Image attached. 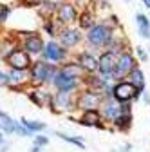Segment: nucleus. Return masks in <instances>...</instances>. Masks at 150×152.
Returning <instances> with one entry per match:
<instances>
[{"mask_svg": "<svg viewBox=\"0 0 150 152\" xmlns=\"http://www.w3.org/2000/svg\"><path fill=\"white\" fill-rule=\"evenodd\" d=\"M56 72H58V69L54 65H49L45 62H36L34 67L31 69V80L34 83H52Z\"/></svg>", "mask_w": 150, "mask_h": 152, "instance_id": "nucleus-1", "label": "nucleus"}, {"mask_svg": "<svg viewBox=\"0 0 150 152\" xmlns=\"http://www.w3.org/2000/svg\"><path fill=\"white\" fill-rule=\"evenodd\" d=\"M118 56L114 51H108L105 54H101V58L98 60V71L103 74V78L108 82V80H114V69H116V64H118Z\"/></svg>", "mask_w": 150, "mask_h": 152, "instance_id": "nucleus-2", "label": "nucleus"}, {"mask_svg": "<svg viewBox=\"0 0 150 152\" xmlns=\"http://www.w3.org/2000/svg\"><path fill=\"white\" fill-rule=\"evenodd\" d=\"M87 40L92 45H96V47H103V45H107L112 40V31L107 26H94V27L89 29Z\"/></svg>", "mask_w": 150, "mask_h": 152, "instance_id": "nucleus-3", "label": "nucleus"}, {"mask_svg": "<svg viewBox=\"0 0 150 152\" xmlns=\"http://www.w3.org/2000/svg\"><path fill=\"white\" fill-rule=\"evenodd\" d=\"M136 92H139L136 89V85L132 82H119L114 85L112 89V98H114L118 103H125V102H130L136 98Z\"/></svg>", "mask_w": 150, "mask_h": 152, "instance_id": "nucleus-4", "label": "nucleus"}, {"mask_svg": "<svg viewBox=\"0 0 150 152\" xmlns=\"http://www.w3.org/2000/svg\"><path fill=\"white\" fill-rule=\"evenodd\" d=\"M134 67H136V62H134L132 54H128V53L119 54L116 69H114V80H121V78H125V76H128Z\"/></svg>", "mask_w": 150, "mask_h": 152, "instance_id": "nucleus-5", "label": "nucleus"}, {"mask_svg": "<svg viewBox=\"0 0 150 152\" xmlns=\"http://www.w3.org/2000/svg\"><path fill=\"white\" fill-rule=\"evenodd\" d=\"M7 64L13 67V69H22V71H27L31 67V58L27 51H20V49H15L7 54Z\"/></svg>", "mask_w": 150, "mask_h": 152, "instance_id": "nucleus-6", "label": "nucleus"}, {"mask_svg": "<svg viewBox=\"0 0 150 152\" xmlns=\"http://www.w3.org/2000/svg\"><path fill=\"white\" fill-rule=\"evenodd\" d=\"M100 103H101V96H100L98 91H85V92H82V96L76 102V105L82 110L96 109V107H100Z\"/></svg>", "mask_w": 150, "mask_h": 152, "instance_id": "nucleus-7", "label": "nucleus"}, {"mask_svg": "<svg viewBox=\"0 0 150 152\" xmlns=\"http://www.w3.org/2000/svg\"><path fill=\"white\" fill-rule=\"evenodd\" d=\"M51 105L52 107H58V109H54L56 112H60V110H72L74 109V100H72L71 91H60L52 98V103Z\"/></svg>", "mask_w": 150, "mask_h": 152, "instance_id": "nucleus-8", "label": "nucleus"}, {"mask_svg": "<svg viewBox=\"0 0 150 152\" xmlns=\"http://www.w3.org/2000/svg\"><path fill=\"white\" fill-rule=\"evenodd\" d=\"M112 121H114L116 129H119V130H127L130 125H132V114H130V105H128V102L121 103V112H119Z\"/></svg>", "mask_w": 150, "mask_h": 152, "instance_id": "nucleus-9", "label": "nucleus"}, {"mask_svg": "<svg viewBox=\"0 0 150 152\" xmlns=\"http://www.w3.org/2000/svg\"><path fill=\"white\" fill-rule=\"evenodd\" d=\"M42 54H44V58L47 62H60V60L65 58V49H62L58 44H54V42H49L44 47Z\"/></svg>", "mask_w": 150, "mask_h": 152, "instance_id": "nucleus-10", "label": "nucleus"}, {"mask_svg": "<svg viewBox=\"0 0 150 152\" xmlns=\"http://www.w3.org/2000/svg\"><path fill=\"white\" fill-rule=\"evenodd\" d=\"M52 83L58 87V91H74V89L78 87V80L76 78H71V76H67V74H63L62 71L56 72Z\"/></svg>", "mask_w": 150, "mask_h": 152, "instance_id": "nucleus-11", "label": "nucleus"}, {"mask_svg": "<svg viewBox=\"0 0 150 152\" xmlns=\"http://www.w3.org/2000/svg\"><path fill=\"white\" fill-rule=\"evenodd\" d=\"M56 15H58V20L62 24H71L76 20V9L71 4H63V6H58L56 9Z\"/></svg>", "mask_w": 150, "mask_h": 152, "instance_id": "nucleus-12", "label": "nucleus"}, {"mask_svg": "<svg viewBox=\"0 0 150 152\" xmlns=\"http://www.w3.org/2000/svg\"><path fill=\"white\" fill-rule=\"evenodd\" d=\"M29 98L34 102V105H38V107H51V103H52V96L47 91H42V89H34L29 94Z\"/></svg>", "mask_w": 150, "mask_h": 152, "instance_id": "nucleus-13", "label": "nucleus"}, {"mask_svg": "<svg viewBox=\"0 0 150 152\" xmlns=\"http://www.w3.org/2000/svg\"><path fill=\"white\" fill-rule=\"evenodd\" d=\"M78 64H80V67H82L83 71H87V72H94V71L98 69V60H96L90 53H80V54H78Z\"/></svg>", "mask_w": 150, "mask_h": 152, "instance_id": "nucleus-14", "label": "nucleus"}, {"mask_svg": "<svg viewBox=\"0 0 150 152\" xmlns=\"http://www.w3.org/2000/svg\"><path fill=\"white\" fill-rule=\"evenodd\" d=\"M80 33L76 29H63L60 33V40H62V45L63 47H74L78 42H80Z\"/></svg>", "mask_w": 150, "mask_h": 152, "instance_id": "nucleus-15", "label": "nucleus"}, {"mask_svg": "<svg viewBox=\"0 0 150 152\" xmlns=\"http://www.w3.org/2000/svg\"><path fill=\"white\" fill-rule=\"evenodd\" d=\"M80 123H82V125H89V127L96 125V127L103 129V125H101V114H100L96 109L85 110V112H83V116H82V120H80Z\"/></svg>", "mask_w": 150, "mask_h": 152, "instance_id": "nucleus-16", "label": "nucleus"}, {"mask_svg": "<svg viewBox=\"0 0 150 152\" xmlns=\"http://www.w3.org/2000/svg\"><path fill=\"white\" fill-rule=\"evenodd\" d=\"M136 24H138V31L143 38L150 40V20L143 15V13H138L136 15Z\"/></svg>", "mask_w": 150, "mask_h": 152, "instance_id": "nucleus-17", "label": "nucleus"}, {"mask_svg": "<svg viewBox=\"0 0 150 152\" xmlns=\"http://www.w3.org/2000/svg\"><path fill=\"white\" fill-rule=\"evenodd\" d=\"M25 51L31 53V54H38L44 51V42H42V38L40 36H29L27 40H25Z\"/></svg>", "mask_w": 150, "mask_h": 152, "instance_id": "nucleus-18", "label": "nucleus"}, {"mask_svg": "<svg viewBox=\"0 0 150 152\" xmlns=\"http://www.w3.org/2000/svg\"><path fill=\"white\" fill-rule=\"evenodd\" d=\"M27 82V74L22 69H13L9 72V83L11 85H24Z\"/></svg>", "mask_w": 150, "mask_h": 152, "instance_id": "nucleus-19", "label": "nucleus"}, {"mask_svg": "<svg viewBox=\"0 0 150 152\" xmlns=\"http://www.w3.org/2000/svg\"><path fill=\"white\" fill-rule=\"evenodd\" d=\"M128 76H130V82L136 85L138 91H143V89H145V78H143V72H141L138 67H134L132 71H130Z\"/></svg>", "mask_w": 150, "mask_h": 152, "instance_id": "nucleus-20", "label": "nucleus"}, {"mask_svg": "<svg viewBox=\"0 0 150 152\" xmlns=\"http://www.w3.org/2000/svg\"><path fill=\"white\" fill-rule=\"evenodd\" d=\"M63 74L71 76V78H80V72H82V67L80 64H65L62 69H60Z\"/></svg>", "mask_w": 150, "mask_h": 152, "instance_id": "nucleus-21", "label": "nucleus"}, {"mask_svg": "<svg viewBox=\"0 0 150 152\" xmlns=\"http://www.w3.org/2000/svg\"><path fill=\"white\" fill-rule=\"evenodd\" d=\"M0 129H2L6 134H13V132H16V121H13L9 116H6L0 121Z\"/></svg>", "mask_w": 150, "mask_h": 152, "instance_id": "nucleus-22", "label": "nucleus"}, {"mask_svg": "<svg viewBox=\"0 0 150 152\" xmlns=\"http://www.w3.org/2000/svg\"><path fill=\"white\" fill-rule=\"evenodd\" d=\"M56 9H58V7H56V4H54V2H44V4H42V7L38 9V13L45 18V20H49V16H51Z\"/></svg>", "mask_w": 150, "mask_h": 152, "instance_id": "nucleus-23", "label": "nucleus"}, {"mask_svg": "<svg viewBox=\"0 0 150 152\" xmlns=\"http://www.w3.org/2000/svg\"><path fill=\"white\" fill-rule=\"evenodd\" d=\"M80 26L83 29H90L92 27V13L90 11H83L80 15Z\"/></svg>", "mask_w": 150, "mask_h": 152, "instance_id": "nucleus-24", "label": "nucleus"}, {"mask_svg": "<svg viewBox=\"0 0 150 152\" xmlns=\"http://www.w3.org/2000/svg\"><path fill=\"white\" fill-rule=\"evenodd\" d=\"M22 123L31 130V132H40V130H44L45 129V123H40V121H29V120H22Z\"/></svg>", "mask_w": 150, "mask_h": 152, "instance_id": "nucleus-25", "label": "nucleus"}, {"mask_svg": "<svg viewBox=\"0 0 150 152\" xmlns=\"http://www.w3.org/2000/svg\"><path fill=\"white\" fill-rule=\"evenodd\" d=\"M56 136H58L60 140H63V141H69V143H72V145H76V147H80V148H85L83 141H82V140H78V138H72V136L62 134V132H56Z\"/></svg>", "mask_w": 150, "mask_h": 152, "instance_id": "nucleus-26", "label": "nucleus"}, {"mask_svg": "<svg viewBox=\"0 0 150 152\" xmlns=\"http://www.w3.org/2000/svg\"><path fill=\"white\" fill-rule=\"evenodd\" d=\"M16 132H18V134H22V136H31V134H33V132H31L24 123H22V125H20V123H16Z\"/></svg>", "mask_w": 150, "mask_h": 152, "instance_id": "nucleus-27", "label": "nucleus"}, {"mask_svg": "<svg viewBox=\"0 0 150 152\" xmlns=\"http://www.w3.org/2000/svg\"><path fill=\"white\" fill-rule=\"evenodd\" d=\"M7 15H9V7H7V6H2V4H0V24H2V22H6Z\"/></svg>", "mask_w": 150, "mask_h": 152, "instance_id": "nucleus-28", "label": "nucleus"}, {"mask_svg": "<svg viewBox=\"0 0 150 152\" xmlns=\"http://www.w3.org/2000/svg\"><path fill=\"white\" fill-rule=\"evenodd\" d=\"M47 143H49V138H45V136H36L34 138V145H38V147H44Z\"/></svg>", "mask_w": 150, "mask_h": 152, "instance_id": "nucleus-29", "label": "nucleus"}, {"mask_svg": "<svg viewBox=\"0 0 150 152\" xmlns=\"http://www.w3.org/2000/svg\"><path fill=\"white\" fill-rule=\"evenodd\" d=\"M2 85H9V74L6 72H0V87Z\"/></svg>", "mask_w": 150, "mask_h": 152, "instance_id": "nucleus-30", "label": "nucleus"}, {"mask_svg": "<svg viewBox=\"0 0 150 152\" xmlns=\"http://www.w3.org/2000/svg\"><path fill=\"white\" fill-rule=\"evenodd\" d=\"M44 29L51 34V36H54V26H52V22L49 20V22H45V26H44Z\"/></svg>", "mask_w": 150, "mask_h": 152, "instance_id": "nucleus-31", "label": "nucleus"}, {"mask_svg": "<svg viewBox=\"0 0 150 152\" xmlns=\"http://www.w3.org/2000/svg\"><path fill=\"white\" fill-rule=\"evenodd\" d=\"M44 2H47V0H24L25 6H38V4H44Z\"/></svg>", "mask_w": 150, "mask_h": 152, "instance_id": "nucleus-32", "label": "nucleus"}, {"mask_svg": "<svg viewBox=\"0 0 150 152\" xmlns=\"http://www.w3.org/2000/svg\"><path fill=\"white\" fill-rule=\"evenodd\" d=\"M136 51H138V54H139V58H141L143 62H146V58H148V56H146V53H145V49H143V47H138Z\"/></svg>", "mask_w": 150, "mask_h": 152, "instance_id": "nucleus-33", "label": "nucleus"}, {"mask_svg": "<svg viewBox=\"0 0 150 152\" xmlns=\"http://www.w3.org/2000/svg\"><path fill=\"white\" fill-rule=\"evenodd\" d=\"M130 148H132V145H130V143H127V145L123 147V150H121V152H130Z\"/></svg>", "mask_w": 150, "mask_h": 152, "instance_id": "nucleus-34", "label": "nucleus"}, {"mask_svg": "<svg viewBox=\"0 0 150 152\" xmlns=\"http://www.w3.org/2000/svg\"><path fill=\"white\" fill-rule=\"evenodd\" d=\"M31 152H40V147H38V145H33V148H31Z\"/></svg>", "mask_w": 150, "mask_h": 152, "instance_id": "nucleus-35", "label": "nucleus"}, {"mask_svg": "<svg viewBox=\"0 0 150 152\" xmlns=\"http://www.w3.org/2000/svg\"><path fill=\"white\" fill-rule=\"evenodd\" d=\"M143 4H145L146 7H150V0H143Z\"/></svg>", "mask_w": 150, "mask_h": 152, "instance_id": "nucleus-36", "label": "nucleus"}, {"mask_svg": "<svg viewBox=\"0 0 150 152\" xmlns=\"http://www.w3.org/2000/svg\"><path fill=\"white\" fill-rule=\"evenodd\" d=\"M6 116H7V114H6V112H2V110H0V118H6Z\"/></svg>", "mask_w": 150, "mask_h": 152, "instance_id": "nucleus-37", "label": "nucleus"}, {"mask_svg": "<svg viewBox=\"0 0 150 152\" xmlns=\"http://www.w3.org/2000/svg\"><path fill=\"white\" fill-rule=\"evenodd\" d=\"M0 141H2V134H0Z\"/></svg>", "mask_w": 150, "mask_h": 152, "instance_id": "nucleus-38", "label": "nucleus"}, {"mask_svg": "<svg viewBox=\"0 0 150 152\" xmlns=\"http://www.w3.org/2000/svg\"><path fill=\"white\" fill-rule=\"evenodd\" d=\"M0 143H2V141H0Z\"/></svg>", "mask_w": 150, "mask_h": 152, "instance_id": "nucleus-39", "label": "nucleus"}]
</instances>
